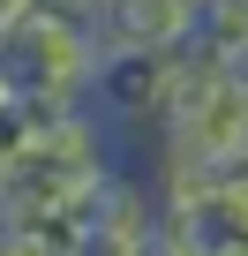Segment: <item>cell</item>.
<instances>
[{"label": "cell", "mask_w": 248, "mask_h": 256, "mask_svg": "<svg viewBox=\"0 0 248 256\" xmlns=\"http://www.w3.org/2000/svg\"><path fill=\"white\" fill-rule=\"evenodd\" d=\"M98 38L83 23H60V16H23L15 30H0V98L23 106L30 120L45 113H75L90 106V83H98Z\"/></svg>", "instance_id": "obj_1"}, {"label": "cell", "mask_w": 248, "mask_h": 256, "mask_svg": "<svg viewBox=\"0 0 248 256\" xmlns=\"http://www.w3.org/2000/svg\"><path fill=\"white\" fill-rule=\"evenodd\" d=\"M151 151H158V158H181V166H203V174L241 166V158H248V98H233V90L218 83L203 106H188V113H173V120L158 128Z\"/></svg>", "instance_id": "obj_2"}, {"label": "cell", "mask_w": 248, "mask_h": 256, "mask_svg": "<svg viewBox=\"0 0 248 256\" xmlns=\"http://www.w3.org/2000/svg\"><path fill=\"white\" fill-rule=\"evenodd\" d=\"M98 53H196L203 46V8L196 0H105L90 23Z\"/></svg>", "instance_id": "obj_3"}, {"label": "cell", "mask_w": 248, "mask_h": 256, "mask_svg": "<svg viewBox=\"0 0 248 256\" xmlns=\"http://www.w3.org/2000/svg\"><path fill=\"white\" fill-rule=\"evenodd\" d=\"M166 234L181 241V256H248V226L218 204V188L188 211H166Z\"/></svg>", "instance_id": "obj_4"}, {"label": "cell", "mask_w": 248, "mask_h": 256, "mask_svg": "<svg viewBox=\"0 0 248 256\" xmlns=\"http://www.w3.org/2000/svg\"><path fill=\"white\" fill-rule=\"evenodd\" d=\"M203 53H211V46H203ZM211 60H218V83H226L233 98H248V38H241V46H218Z\"/></svg>", "instance_id": "obj_5"}, {"label": "cell", "mask_w": 248, "mask_h": 256, "mask_svg": "<svg viewBox=\"0 0 248 256\" xmlns=\"http://www.w3.org/2000/svg\"><path fill=\"white\" fill-rule=\"evenodd\" d=\"M23 136H30V113H23V106H8V98H0V166H8V158L23 151Z\"/></svg>", "instance_id": "obj_6"}, {"label": "cell", "mask_w": 248, "mask_h": 256, "mask_svg": "<svg viewBox=\"0 0 248 256\" xmlns=\"http://www.w3.org/2000/svg\"><path fill=\"white\" fill-rule=\"evenodd\" d=\"M75 256H143V248H136V241H120V234H83Z\"/></svg>", "instance_id": "obj_7"}, {"label": "cell", "mask_w": 248, "mask_h": 256, "mask_svg": "<svg viewBox=\"0 0 248 256\" xmlns=\"http://www.w3.org/2000/svg\"><path fill=\"white\" fill-rule=\"evenodd\" d=\"M23 16H38V0H0V30H15Z\"/></svg>", "instance_id": "obj_8"}, {"label": "cell", "mask_w": 248, "mask_h": 256, "mask_svg": "<svg viewBox=\"0 0 248 256\" xmlns=\"http://www.w3.org/2000/svg\"><path fill=\"white\" fill-rule=\"evenodd\" d=\"M0 256H30V241H23V226H8V218H0Z\"/></svg>", "instance_id": "obj_9"}, {"label": "cell", "mask_w": 248, "mask_h": 256, "mask_svg": "<svg viewBox=\"0 0 248 256\" xmlns=\"http://www.w3.org/2000/svg\"><path fill=\"white\" fill-rule=\"evenodd\" d=\"M196 8H211V0H196Z\"/></svg>", "instance_id": "obj_10"}]
</instances>
